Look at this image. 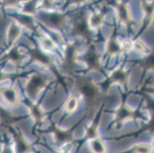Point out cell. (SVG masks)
<instances>
[{"mask_svg": "<svg viewBox=\"0 0 154 153\" xmlns=\"http://www.w3.org/2000/svg\"><path fill=\"white\" fill-rule=\"evenodd\" d=\"M45 81L42 77H34L29 82V85H28V90H29V93L32 95L36 94L38 90L44 86Z\"/></svg>", "mask_w": 154, "mask_h": 153, "instance_id": "6da1fadb", "label": "cell"}, {"mask_svg": "<svg viewBox=\"0 0 154 153\" xmlns=\"http://www.w3.org/2000/svg\"><path fill=\"white\" fill-rule=\"evenodd\" d=\"M2 96L4 99L9 104H15L17 102V93L12 88H8L2 90Z\"/></svg>", "mask_w": 154, "mask_h": 153, "instance_id": "7a4b0ae2", "label": "cell"}, {"mask_svg": "<svg viewBox=\"0 0 154 153\" xmlns=\"http://www.w3.org/2000/svg\"><path fill=\"white\" fill-rule=\"evenodd\" d=\"M91 150L94 153H105L106 152V148L103 143L99 139H94L91 142Z\"/></svg>", "mask_w": 154, "mask_h": 153, "instance_id": "3957f363", "label": "cell"}, {"mask_svg": "<svg viewBox=\"0 0 154 153\" xmlns=\"http://www.w3.org/2000/svg\"><path fill=\"white\" fill-rule=\"evenodd\" d=\"M17 150L18 153H28L29 151V146L22 139H18Z\"/></svg>", "mask_w": 154, "mask_h": 153, "instance_id": "277c9868", "label": "cell"}, {"mask_svg": "<svg viewBox=\"0 0 154 153\" xmlns=\"http://www.w3.org/2000/svg\"><path fill=\"white\" fill-rule=\"evenodd\" d=\"M131 153H150V148L147 145H140L135 146L130 151Z\"/></svg>", "mask_w": 154, "mask_h": 153, "instance_id": "5b68a950", "label": "cell"}, {"mask_svg": "<svg viewBox=\"0 0 154 153\" xmlns=\"http://www.w3.org/2000/svg\"><path fill=\"white\" fill-rule=\"evenodd\" d=\"M82 90L85 96L88 97H93L95 95V90L91 85H85L82 87Z\"/></svg>", "mask_w": 154, "mask_h": 153, "instance_id": "8992f818", "label": "cell"}, {"mask_svg": "<svg viewBox=\"0 0 154 153\" xmlns=\"http://www.w3.org/2000/svg\"><path fill=\"white\" fill-rule=\"evenodd\" d=\"M87 61L89 64V65L91 67H94L97 64V56L95 53L91 52L87 57Z\"/></svg>", "mask_w": 154, "mask_h": 153, "instance_id": "52a82bcc", "label": "cell"}, {"mask_svg": "<svg viewBox=\"0 0 154 153\" xmlns=\"http://www.w3.org/2000/svg\"><path fill=\"white\" fill-rule=\"evenodd\" d=\"M61 20H62V18L58 15H51L48 17V23L53 25H58L61 22Z\"/></svg>", "mask_w": 154, "mask_h": 153, "instance_id": "ba28073f", "label": "cell"}, {"mask_svg": "<svg viewBox=\"0 0 154 153\" xmlns=\"http://www.w3.org/2000/svg\"><path fill=\"white\" fill-rule=\"evenodd\" d=\"M77 105H78V102H77V99L75 98H71V99H68V101L67 102L66 107L68 111L72 112L74 111L77 107Z\"/></svg>", "mask_w": 154, "mask_h": 153, "instance_id": "9c48e42d", "label": "cell"}, {"mask_svg": "<svg viewBox=\"0 0 154 153\" xmlns=\"http://www.w3.org/2000/svg\"><path fill=\"white\" fill-rule=\"evenodd\" d=\"M19 30L15 26H12L9 30V38L10 41H12L15 40L16 38L19 36Z\"/></svg>", "mask_w": 154, "mask_h": 153, "instance_id": "30bf717a", "label": "cell"}, {"mask_svg": "<svg viewBox=\"0 0 154 153\" xmlns=\"http://www.w3.org/2000/svg\"><path fill=\"white\" fill-rule=\"evenodd\" d=\"M33 57H34V58H35L36 60L41 61V62L45 63L48 61L47 57L45 56L43 54H42L40 51H38V50H35V51L33 52Z\"/></svg>", "mask_w": 154, "mask_h": 153, "instance_id": "8fae6325", "label": "cell"}, {"mask_svg": "<svg viewBox=\"0 0 154 153\" xmlns=\"http://www.w3.org/2000/svg\"><path fill=\"white\" fill-rule=\"evenodd\" d=\"M109 50L112 53L117 52V51L119 50V46L116 44L115 42H111L110 44V45H109Z\"/></svg>", "mask_w": 154, "mask_h": 153, "instance_id": "7c38bea8", "label": "cell"}, {"mask_svg": "<svg viewBox=\"0 0 154 153\" xmlns=\"http://www.w3.org/2000/svg\"><path fill=\"white\" fill-rule=\"evenodd\" d=\"M57 139L59 142H64L68 139V134L64 133H58L57 135Z\"/></svg>", "mask_w": 154, "mask_h": 153, "instance_id": "4fadbf2b", "label": "cell"}, {"mask_svg": "<svg viewBox=\"0 0 154 153\" xmlns=\"http://www.w3.org/2000/svg\"><path fill=\"white\" fill-rule=\"evenodd\" d=\"M127 11L124 7H120V15L121 17V19H127Z\"/></svg>", "mask_w": 154, "mask_h": 153, "instance_id": "5bb4252c", "label": "cell"}, {"mask_svg": "<svg viewBox=\"0 0 154 153\" xmlns=\"http://www.w3.org/2000/svg\"><path fill=\"white\" fill-rule=\"evenodd\" d=\"M11 58L13 60V61H18L19 58H20V55H19V53L17 51H12L10 54Z\"/></svg>", "mask_w": 154, "mask_h": 153, "instance_id": "9a60e30c", "label": "cell"}, {"mask_svg": "<svg viewBox=\"0 0 154 153\" xmlns=\"http://www.w3.org/2000/svg\"><path fill=\"white\" fill-rule=\"evenodd\" d=\"M115 78L117 80H122L124 78V75L122 72H117L115 75Z\"/></svg>", "mask_w": 154, "mask_h": 153, "instance_id": "2e32d148", "label": "cell"}, {"mask_svg": "<svg viewBox=\"0 0 154 153\" xmlns=\"http://www.w3.org/2000/svg\"><path fill=\"white\" fill-rule=\"evenodd\" d=\"M96 19H97V20L94 21V23H95L96 25H97V24L100 23V18H99V17H97V16H96Z\"/></svg>", "mask_w": 154, "mask_h": 153, "instance_id": "e0dca14e", "label": "cell"}]
</instances>
